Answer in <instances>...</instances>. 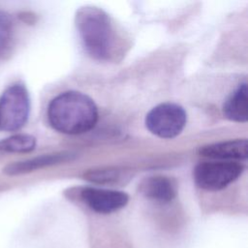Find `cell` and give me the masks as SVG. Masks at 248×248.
I'll use <instances>...</instances> for the list:
<instances>
[{
    "mask_svg": "<svg viewBox=\"0 0 248 248\" xmlns=\"http://www.w3.org/2000/svg\"><path fill=\"white\" fill-rule=\"evenodd\" d=\"M75 25L85 52L98 61H111L119 51V38L110 16L102 9L84 6L77 10Z\"/></svg>",
    "mask_w": 248,
    "mask_h": 248,
    "instance_id": "obj_1",
    "label": "cell"
},
{
    "mask_svg": "<svg viewBox=\"0 0 248 248\" xmlns=\"http://www.w3.org/2000/svg\"><path fill=\"white\" fill-rule=\"evenodd\" d=\"M98 108L87 95L66 91L54 97L47 108L50 126L59 133L80 135L94 128L98 121Z\"/></svg>",
    "mask_w": 248,
    "mask_h": 248,
    "instance_id": "obj_2",
    "label": "cell"
},
{
    "mask_svg": "<svg viewBox=\"0 0 248 248\" xmlns=\"http://www.w3.org/2000/svg\"><path fill=\"white\" fill-rule=\"evenodd\" d=\"M30 113V98L21 83L10 85L0 97V130L14 132L21 129Z\"/></svg>",
    "mask_w": 248,
    "mask_h": 248,
    "instance_id": "obj_3",
    "label": "cell"
},
{
    "mask_svg": "<svg viewBox=\"0 0 248 248\" xmlns=\"http://www.w3.org/2000/svg\"><path fill=\"white\" fill-rule=\"evenodd\" d=\"M244 166L235 161H208L198 164L193 171L196 185L205 191H220L235 181Z\"/></svg>",
    "mask_w": 248,
    "mask_h": 248,
    "instance_id": "obj_4",
    "label": "cell"
},
{
    "mask_svg": "<svg viewBox=\"0 0 248 248\" xmlns=\"http://www.w3.org/2000/svg\"><path fill=\"white\" fill-rule=\"evenodd\" d=\"M187 113L178 104L162 103L151 108L145 116L147 130L161 139H173L184 129Z\"/></svg>",
    "mask_w": 248,
    "mask_h": 248,
    "instance_id": "obj_5",
    "label": "cell"
},
{
    "mask_svg": "<svg viewBox=\"0 0 248 248\" xmlns=\"http://www.w3.org/2000/svg\"><path fill=\"white\" fill-rule=\"evenodd\" d=\"M78 194L77 198L91 211L103 215L124 208L129 202V196L125 192L112 189L83 187Z\"/></svg>",
    "mask_w": 248,
    "mask_h": 248,
    "instance_id": "obj_6",
    "label": "cell"
},
{
    "mask_svg": "<svg viewBox=\"0 0 248 248\" xmlns=\"http://www.w3.org/2000/svg\"><path fill=\"white\" fill-rule=\"evenodd\" d=\"M247 140L236 139L201 146L198 150L202 157L216 161H235L247 159Z\"/></svg>",
    "mask_w": 248,
    "mask_h": 248,
    "instance_id": "obj_7",
    "label": "cell"
},
{
    "mask_svg": "<svg viewBox=\"0 0 248 248\" xmlns=\"http://www.w3.org/2000/svg\"><path fill=\"white\" fill-rule=\"evenodd\" d=\"M76 157H77L76 153H73L70 151L44 154V155L30 158L24 161L10 164L4 169V172L9 175H19V174L29 173L34 170L44 169L46 167L71 162Z\"/></svg>",
    "mask_w": 248,
    "mask_h": 248,
    "instance_id": "obj_8",
    "label": "cell"
},
{
    "mask_svg": "<svg viewBox=\"0 0 248 248\" xmlns=\"http://www.w3.org/2000/svg\"><path fill=\"white\" fill-rule=\"evenodd\" d=\"M140 192L146 199L160 204L172 202L177 195V184L174 179L165 175L146 177L140 184Z\"/></svg>",
    "mask_w": 248,
    "mask_h": 248,
    "instance_id": "obj_9",
    "label": "cell"
},
{
    "mask_svg": "<svg viewBox=\"0 0 248 248\" xmlns=\"http://www.w3.org/2000/svg\"><path fill=\"white\" fill-rule=\"evenodd\" d=\"M223 113L231 121L245 123L247 114V83L244 81L236 87L223 105Z\"/></svg>",
    "mask_w": 248,
    "mask_h": 248,
    "instance_id": "obj_10",
    "label": "cell"
},
{
    "mask_svg": "<svg viewBox=\"0 0 248 248\" xmlns=\"http://www.w3.org/2000/svg\"><path fill=\"white\" fill-rule=\"evenodd\" d=\"M35 137L27 134H16L0 140V151L9 153H29L36 147Z\"/></svg>",
    "mask_w": 248,
    "mask_h": 248,
    "instance_id": "obj_11",
    "label": "cell"
},
{
    "mask_svg": "<svg viewBox=\"0 0 248 248\" xmlns=\"http://www.w3.org/2000/svg\"><path fill=\"white\" fill-rule=\"evenodd\" d=\"M15 28L10 15L0 10V59L7 56L14 44Z\"/></svg>",
    "mask_w": 248,
    "mask_h": 248,
    "instance_id": "obj_12",
    "label": "cell"
},
{
    "mask_svg": "<svg viewBox=\"0 0 248 248\" xmlns=\"http://www.w3.org/2000/svg\"><path fill=\"white\" fill-rule=\"evenodd\" d=\"M122 170L118 168L112 167H105V168H97L88 170L84 172V179L101 185L108 184H115L121 179Z\"/></svg>",
    "mask_w": 248,
    "mask_h": 248,
    "instance_id": "obj_13",
    "label": "cell"
}]
</instances>
